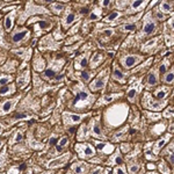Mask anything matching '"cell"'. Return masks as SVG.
Wrapping results in <instances>:
<instances>
[{
  "instance_id": "cell-1",
  "label": "cell",
  "mask_w": 174,
  "mask_h": 174,
  "mask_svg": "<svg viewBox=\"0 0 174 174\" xmlns=\"http://www.w3.org/2000/svg\"><path fill=\"white\" fill-rule=\"evenodd\" d=\"M93 100H94L93 95H91L87 91H85L84 88L79 87L78 92L76 94V99H74V102H73V107L84 108L85 107V105H86V107H90L91 103L93 102Z\"/></svg>"
},
{
  "instance_id": "cell-2",
  "label": "cell",
  "mask_w": 174,
  "mask_h": 174,
  "mask_svg": "<svg viewBox=\"0 0 174 174\" xmlns=\"http://www.w3.org/2000/svg\"><path fill=\"white\" fill-rule=\"evenodd\" d=\"M157 29V22L156 20L152 17L151 13H147L144 16V20H143V27L141 30V37H146L152 35Z\"/></svg>"
},
{
  "instance_id": "cell-3",
  "label": "cell",
  "mask_w": 174,
  "mask_h": 174,
  "mask_svg": "<svg viewBox=\"0 0 174 174\" xmlns=\"http://www.w3.org/2000/svg\"><path fill=\"white\" fill-rule=\"evenodd\" d=\"M144 60V57L142 55H137V54H128L122 56L120 58V63L121 65L129 70V68H133L134 66H136L137 64H139L141 62Z\"/></svg>"
},
{
  "instance_id": "cell-4",
  "label": "cell",
  "mask_w": 174,
  "mask_h": 174,
  "mask_svg": "<svg viewBox=\"0 0 174 174\" xmlns=\"http://www.w3.org/2000/svg\"><path fill=\"white\" fill-rule=\"evenodd\" d=\"M142 103H143V107L146 108V109H151V110H161L162 108L165 107L166 105V101L164 100H160V101H154L151 96V94L149 92H145L144 93V96H143V100H142Z\"/></svg>"
},
{
  "instance_id": "cell-5",
  "label": "cell",
  "mask_w": 174,
  "mask_h": 174,
  "mask_svg": "<svg viewBox=\"0 0 174 174\" xmlns=\"http://www.w3.org/2000/svg\"><path fill=\"white\" fill-rule=\"evenodd\" d=\"M107 79H108V70H105L101 73H99V76L90 84V90L92 92H98V91L102 90L106 86V84H107Z\"/></svg>"
},
{
  "instance_id": "cell-6",
  "label": "cell",
  "mask_w": 174,
  "mask_h": 174,
  "mask_svg": "<svg viewBox=\"0 0 174 174\" xmlns=\"http://www.w3.org/2000/svg\"><path fill=\"white\" fill-rule=\"evenodd\" d=\"M76 150L78 151V154L79 157L82 159H86V158H91L95 156L96 151L90 143H86V144H77L76 145Z\"/></svg>"
},
{
  "instance_id": "cell-7",
  "label": "cell",
  "mask_w": 174,
  "mask_h": 174,
  "mask_svg": "<svg viewBox=\"0 0 174 174\" xmlns=\"http://www.w3.org/2000/svg\"><path fill=\"white\" fill-rule=\"evenodd\" d=\"M29 34H30V31L26 28L15 29L14 33L12 34V36H11V41H12L13 44H21L22 42H25L29 37Z\"/></svg>"
},
{
  "instance_id": "cell-8",
  "label": "cell",
  "mask_w": 174,
  "mask_h": 174,
  "mask_svg": "<svg viewBox=\"0 0 174 174\" xmlns=\"http://www.w3.org/2000/svg\"><path fill=\"white\" fill-rule=\"evenodd\" d=\"M22 67L23 68H21V72L17 77V85H19L20 88H25L30 81V70H29V67L26 66V64H23Z\"/></svg>"
},
{
  "instance_id": "cell-9",
  "label": "cell",
  "mask_w": 174,
  "mask_h": 174,
  "mask_svg": "<svg viewBox=\"0 0 174 174\" xmlns=\"http://www.w3.org/2000/svg\"><path fill=\"white\" fill-rule=\"evenodd\" d=\"M85 114H72V113H65L63 119H64V123L67 125H74L78 124L79 122L82 121V119L85 117Z\"/></svg>"
},
{
  "instance_id": "cell-10",
  "label": "cell",
  "mask_w": 174,
  "mask_h": 174,
  "mask_svg": "<svg viewBox=\"0 0 174 174\" xmlns=\"http://www.w3.org/2000/svg\"><path fill=\"white\" fill-rule=\"evenodd\" d=\"M17 100H19V98H15V99H12V100H6V101H4V102L0 105V116L11 113L14 108H15V105H16Z\"/></svg>"
},
{
  "instance_id": "cell-11",
  "label": "cell",
  "mask_w": 174,
  "mask_h": 174,
  "mask_svg": "<svg viewBox=\"0 0 174 174\" xmlns=\"http://www.w3.org/2000/svg\"><path fill=\"white\" fill-rule=\"evenodd\" d=\"M150 0H133L131 4H130V7L129 9L127 11L128 14H134L136 12H139L141 9H143L145 6L147 5Z\"/></svg>"
},
{
  "instance_id": "cell-12",
  "label": "cell",
  "mask_w": 174,
  "mask_h": 174,
  "mask_svg": "<svg viewBox=\"0 0 174 174\" xmlns=\"http://www.w3.org/2000/svg\"><path fill=\"white\" fill-rule=\"evenodd\" d=\"M90 55H91V52H86V54H82L76 58V63H74L76 70H80V71L85 70V67L87 66V64L90 62Z\"/></svg>"
},
{
  "instance_id": "cell-13",
  "label": "cell",
  "mask_w": 174,
  "mask_h": 174,
  "mask_svg": "<svg viewBox=\"0 0 174 174\" xmlns=\"http://www.w3.org/2000/svg\"><path fill=\"white\" fill-rule=\"evenodd\" d=\"M143 88V86H142V84H141V80L138 81H135L134 84L130 86V88L128 90V93H127V96H128V99L130 100V101H133L135 102V100H136V96H137V94L138 92L141 91Z\"/></svg>"
},
{
  "instance_id": "cell-14",
  "label": "cell",
  "mask_w": 174,
  "mask_h": 174,
  "mask_svg": "<svg viewBox=\"0 0 174 174\" xmlns=\"http://www.w3.org/2000/svg\"><path fill=\"white\" fill-rule=\"evenodd\" d=\"M28 23H29V25H30V23H35V28H36V30H39V29H40V33H42V30H48V29H50V28H51V22H50V21L42 20V19H39V17L29 20V22H28Z\"/></svg>"
},
{
  "instance_id": "cell-15",
  "label": "cell",
  "mask_w": 174,
  "mask_h": 174,
  "mask_svg": "<svg viewBox=\"0 0 174 174\" xmlns=\"http://www.w3.org/2000/svg\"><path fill=\"white\" fill-rule=\"evenodd\" d=\"M113 79L119 82H122V84L127 81V74L121 70V67L116 63H114L113 65Z\"/></svg>"
},
{
  "instance_id": "cell-16",
  "label": "cell",
  "mask_w": 174,
  "mask_h": 174,
  "mask_svg": "<svg viewBox=\"0 0 174 174\" xmlns=\"http://www.w3.org/2000/svg\"><path fill=\"white\" fill-rule=\"evenodd\" d=\"M120 93L114 94H107V95H102L98 101H96V107H101V106H106L108 103L113 102L114 100H116L117 98H120Z\"/></svg>"
},
{
  "instance_id": "cell-17",
  "label": "cell",
  "mask_w": 174,
  "mask_h": 174,
  "mask_svg": "<svg viewBox=\"0 0 174 174\" xmlns=\"http://www.w3.org/2000/svg\"><path fill=\"white\" fill-rule=\"evenodd\" d=\"M63 65V62H57V63H55L52 64L51 66L49 67L44 73H43V78L44 79H47V80H49V79H52L55 76H56V73H57V71H59V67Z\"/></svg>"
},
{
  "instance_id": "cell-18",
  "label": "cell",
  "mask_w": 174,
  "mask_h": 174,
  "mask_svg": "<svg viewBox=\"0 0 174 174\" xmlns=\"http://www.w3.org/2000/svg\"><path fill=\"white\" fill-rule=\"evenodd\" d=\"M159 82V72L158 70H151L149 76H147V87L152 88L154 86H157Z\"/></svg>"
},
{
  "instance_id": "cell-19",
  "label": "cell",
  "mask_w": 174,
  "mask_h": 174,
  "mask_svg": "<svg viewBox=\"0 0 174 174\" xmlns=\"http://www.w3.org/2000/svg\"><path fill=\"white\" fill-rule=\"evenodd\" d=\"M33 67H34V70L37 71V72H42V71H44V68H45V62H44V59L39 55V52H36L35 56H34V59H33Z\"/></svg>"
},
{
  "instance_id": "cell-20",
  "label": "cell",
  "mask_w": 174,
  "mask_h": 174,
  "mask_svg": "<svg viewBox=\"0 0 174 174\" xmlns=\"http://www.w3.org/2000/svg\"><path fill=\"white\" fill-rule=\"evenodd\" d=\"M171 137H172V134H166L165 136H162L160 139H158V141L156 142L154 146H153V153H154V154H158V153H159V151H160L161 149L166 145L167 141H168Z\"/></svg>"
},
{
  "instance_id": "cell-21",
  "label": "cell",
  "mask_w": 174,
  "mask_h": 174,
  "mask_svg": "<svg viewBox=\"0 0 174 174\" xmlns=\"http://www.w3.org/2000/svg\"><path fill=\"white\" fill-rule=\"evenodd\" d=\"M76 20H77V16H76V14L73 13V12H66L65 14V16L63 17V27L67 29V28H70L74 22H76Z\"/></svg>"
},
{
  "instance_id": "cell-22",
  "label": "cell",
  "mask_w": 174,
  "mask_h": 174,
  "mask_svg": "<svg viewBox=\"0 0 174 174\" xmlns=\"http://www.w3.org/2000/svg\"><path fill=\"white\" fill-rule=\"evenodd\" d=\"M15 11L13 12H11L9 14H7L6 16H5V20H4V25H5V29L7 30V31H11L14 27V21H15Z\"/></svg>"
},
{
  "instance_id": "cell-23",
  "label": "cell",
  "mask_w": 174,
  "mask_h": 174,
  "mask_svg": "<svg viewBox=\"0 0 174 174\" xmlns=\"http://www.w3.org/2000/svg\"><path fill=\"white\" fill-rule=\"evenodd\" d=\"M91 130H92V135L95 136L96 138H105V136L102 134V130H101V127H100V123L96 120L92 121Z\"/></svg>"
},
{
  "instance_id": "cell-24",
  "label": "cell",
  "mask_w": 174,
  "mask_h": 174,
  "mask_svg": "<svg viewBox=\"0 0 174 174\" xmlns=\"http://www.w3.org/2000/svg\"><path fill=\"white\" fill-rule=\"evenodd\" d=\"M72 170L76 174H87L88 165H86L85 162H76L72 165Z\"/></svg>"
},
{
  "instance_id": "cell-25",
  "label": "cell",
  "mask_w": 174,
  "mask_h": 174,
  "mask_svg": "<svg viewBox=\"0 0 174 174\" xmlns=\"http://www.w3.org/2000/svg\"><path fill=\"white\" fill-rule=\"evenodd\" d=\"M159 11L162 14H172V12H173V4L167 1V0H164L159 5Z\"/></svg>"
},
{
  "instance_id": "cell-26",
  "label": "cell",
  "mask_w": 174,
  "mask_h": 174,
  "mask_svg": "<svg viewBox=\"0 0 174 174\" xmlns=\"http://www.w3.org/2000/svg\"><path fill=\"white\" fill-rule=\"evenodd\" d=\"M15 92V85L14 84H7V85H4L0 87V96H7V95H11Z\"/></svg>"
},
{
  "instance_id": "cell-27",
  "label": "cell",
  "mask_w": 174,
  "mask_h": 174,
  "mask_svg": "<svg viewBox=\"0 0 174 174\" xmlns=\"http://www.w3.org/2000/svg\"><path fill=\"white\" fill-rule=\"evenodd\" d=\"M122 15H123V13H121L119 11H113V12H110V13L108 14L107 16L103 19V22H105V23H111V22H114V21H117Z\"/></svg>"
},
{
  "instance_id": "cell-28",
  "label": "cell",
  "mask_w": 174,
  "mask_h": 174,
  "mask_svg": "<svg viewBox=\"0 0 174 174\" xmlns=\"http://www.w3.org/2000/svg\"><path fill=\"white\" fill-rule=\"evenodd\" d=\"M170 91H171V88H170V87L160 86L158 90H156V92H154V96H156L157 99H159V100H164V99L168 95Z\"/></svg>"
},
{
  "instance_id": "cell-29",
  "label": "cell",
  "mask_w": 174,
  "mask_h": 174,
  "mask_svg": "<svg viewBox=\"0 0 174 174\" xmlns=\"http://www.w3.org/2000/svg\"><path fill=\"white\" fill-rule=\"evenodd\" d=\"M120 29L123 33H135L136 29H137V23L136 22H128V23H124L120 27Z\"/></svg>"
},
{
  "instance_id": "cell-30",
  "label": "cell",
  "mask_w": 174,
  "mask_h": 174,
  "mask_svg": "<svg viewBox=\"0 0 174 174\" xmlns=\"http://www.w3.org/2000/svg\"><path fill=\"white\" fill-rule=\"evenodd\" d=\"M41 44L44 49H47L48 47H50V49H55L56 48V44H55V40L52 39V36H47L44 37L43 40L41 41Z\"/></svg>"
},
{
  "instance_id": "cell-31",
  "label": "cell",
  "mask_w": 174,
  "mask_h": 174,
  "mask_svg": "<svg viewBox=\"0 0 174 174\" xmlns=\"http://www.w3.org/2000/svg\"><path fill=\"white\" fill-rule=\"evenodd\" d=\"M90 60H91V67L95 68L100 63L103 62V56L101 54H99V52H95L93 55V57H92V59H90Z\"/></svg>"
},
{
  "instance_id": "cell-32",
  "label": "cell",
  "mask_w": 174,
  "mask_h": 174,
  "mask_svg": "<svg viewBox=\"0 0 174 174\" xmlns=\"http://www.w3.org/2000/svg\"><path fill=\"white\" fill-rule=\"evenodd\" d=\"M173 76H174V71L173 67H171L170 70H167L164 74V78H162V81L167 85H173Z\"/></svg>"
},
{
  "instance_id": "cell-33",
  "label": "cell",
  "mask_w": 174,
  "mask_h": 174,
  "mask_svg": "<svg viewBox=\"0 0 174 174\" xmlns=\"http://www.w3.org/2000/svg\"><path fill=\"white\" fill-rule=\"evenodd\" d=\"M159 40H160V37H154V39L149 40L146 43H144V45H143V50H144V51H150L151 49H153V48L157 45V43H158V41Z\"/></svg>"
},
{
  "instance_id": "cell-34",
  "label": "cell",
  "mask_w": 174,
  "mask_h": 174,
  "mask_svg": "<svg viewBox=\"0 0 174 174\" xmlns=\"http://www.w3.org/2000/svg\"><path fill=\"white\" fill-rule=\"evenodd\" d=\"M98 145V149L99 151H105V153H111L113 150H114V146L108 144V143H101V142H96L95 143Z\"/></svg>"
},
{
  "instance_id": "cell-35",
  "label": "cell",
  "mask_w": 174,
  "mask_h": 174,
  "mask_svg": "<svg viewBox=\"0 0 174 174\" xmlns=\"http://www.w3.org/2000/svg\"><path fill=\"white\" fill-rule=\"evenodd\" d=\"M121 162H122V157H121V152L119 150H116V152H115V156L113 154L110 158H109V160H108V164L109 165H120Z\"/></svg>"
},
{
  "instance_id": "cell-36",
  "label": "cell",
  "mask_w": 174,
  "mask_h": 174,
  "mask_svg": "<svg viewBox=\"0 0 174 174\" xmlns=\"http://www.w3.org/2000/svg\"><path fill=\"white\" fill-rule=\"evenodd\" d=\"M168 68H170V58L166 57V58H164V59L161 60V63L159 64L158 72H159V74H162V73H165Z\"/></svg>"
},
{
  "instance_id": "cell-37",
  "label": "cell",
  "mask_w": 174,
  "mask_h": 174,
  "mask_svg": "<svg viewBox=\"0 0 174 174\" xmlns=\"http://www.w3.org/2000/svg\"><path fill=\"white\" fill-rule=\"evenodd\" d=\"M101 14H102V9L100 7H95L93 11L90 13V20L94 21V20H99L101 17Z\"/></svg>"
},
{
  "instance_id": "cell-38",
  "label": "cell",
  "mask_w": 174,
  "mask_h": 174,
  "mask_svg": "<svg viewBox=\"0 0 174 174\" xmlns=\"http://www.w3.org/2000/svg\"><path fill=\"white\" fill-rule=\"evenodd\" d=\"M51 12L54 14H60L64 11V6L62 4H57V2H51Z\"/></svg>"
},
{
  "instance_id": "cell-39",
  "label": "cell",
  "mask_w": 174,
  "mask_h": 174,
  "mask_svg": "<svg viewBox=\"0 0 174 174\" xmlns=\"http://www.w3.org/2000/svg\"><path fill=\"white\" fill-rule=\"evenodd\" d=\"M11 81H13V76H11V74H2V76H0V87L4 86V85L9 84Z\"/></svg>"
},
{
  "instance_id": "cell-40",
  "label": "cell",
  "mask_w": 174,
  "mask_h": 174,
  "mask_svg": "<svg viewBox=\"0 0 174 174\" xmlns=\"http://www.w3.org/2000/svg\"><path fill=\"white\" fill-rule=\"evenodd\" d=\"M159 171H161V173L164 174H172V172H171V170H170V167L166 165V161L165 160H160V162H159Z\"/></svg>"
},
{
  "instance_id": "cell-41",
  "label": "cell",
  "mask_w": 174,
  "mask_h": 174,
  "mask_svg": "<svg viewBox=\"0 0 174 174\" xmlns=\"http://www.w3.org/2000/svg\"><path fill=\"white\" fill-rule=\"evenodd\" d=\"M139 164H136V162H130L128 165V171H129V174H137L138 171H139Z\"/></svg>"
},
{
  "instance_id": "cell-42",
  "label": "cell",
  "mask_w": 174,
  "mask_h": 174,
  "mask_svg": "<svg viewBox=\"0 0 174 174\" xmlns=\"http://www.w3.org/2000/svg\"><path fill=\"white\" fill-rule=\"evenodd\" d=\"M92 77H93V71H91V70H82V72H81V78L84 79V81L88 82V81L91 80Z\"/></svg>"
},
{
  "instance_id": "cell-43",
  "label": "cell",
  "mask_w": 174,
  "mask_h": 174,
  "mask_svg": "<svg viewBox=\"0 0 174 174\" xmlns=\"http://www.w3.org/2000/svg\"><path fill=\"white\" fill-rule=\"evenodd\" d=\"M22 138H23V130H17L16 134L14 135L13 139H11V144H15V143L21 142Z\"/></svg>"
},
{
  "instance_id": "cell-44",
  "label": "cell",
  "mask_w": 174,
  "mask_h": 174,
  "mask_svg": "<svg viewBox=\"0 0 174 174\" xmlns=\"http://www.w3.org/2000/svg\"><path fill=\"white\" fill-rule=\"evenodd\" d=\"M67 144H68V138H67V137H63V138L59 141V143L57 144V147H56L57 151H60L63 147L66 146Z\"/></svg>"
},
{
  "instance_id": "cell-45",
  "label": "cell",
  "mask_w": 174,
  "mask_h": 174,
  "mask_svg": "<svg viewBox=\"0 0 174 174\" xmlns=\"http://www.w3.org/2000/svg\"><path fill=\"white\" fill-rule=\"evenodd\" d=\"M114 174H128L127 170H125V166L124 165H119L117 167H115L114 170Z\"/></svg>"
},
{
  "instance_id": "cell-46",
  "label": "cell",
  "mask_w": 174,
  "mask_h": 174,
  "mask_svg": "<svg viewBox=\"0 0 174 174\" xmlns=\"http://www.w3.org/2000/svg\"><path fill=\"white\" fill-rule=\"evenodd\" d=\"M6 160H7V156H6V152H5V150L0 153V170H2L4 168V166H5V164H6Z\"/></svg>"
},
{
  "instance_id": "cell-47",
  "label": "cell",
  "mask_w": 174,
  "mask_h": 174,
  "mask_svg": "<svg viewBox=\"0 0 174 174\" xmlns=\"http://www.w3.org/2000/svg\"><path fill=\"white\" fill-rule=\"evenodd\" d=\"M66 157L67 156H63V157H60L59 159H57L56 161H58V162H55V164H50V167H57L58 165H62V164H64L65 160H66Z\"/></svg>"
},
{
  "instance_id": "cell-48",
  "label": "cell",
  "mask_w": 174,
  "mask_h": 174,
  "mask_svg": "<svg viewBox=\"0 0 174 174\" xmlns=\"http://www.w3.org/2000/svg\"><path fill=\"white\" fill-rule=\"evenodd\" d=\"M113 1H114V0H100V6H101L102 8H108V7L111 5Z\"/></svg>"
},
{
  "instance_id": "cell-49",
  "label": "cell",
  "mask_w": 174,
  "mask_h": 174,
  "mask_svg": "<svg viewBox=\"0 0 174 174\" xmlns=\"http://www.w3.org/2000/svg\"><path fill=\"white\" fill-rule=\"evenodd\" d=\"M164 116L165 117H167V119H172V116H173V107L171 106V107H168L166 110H165V113H164Z\"/></svg>"
},
{
  "instance_id": "cell-50",
  "label": "cell",
  "mask_w": 174,
  "mask_h": 174,
  "mask_svg": "<svg viewBox=\"0 0 174 174\" xmlns=\"http://www.w3.org/2000/svg\"><path fill=\"white\" fill-rule=\"evenodd\" d=\"M170 153H173V143H171L168 146L166 147V150L162 152L164 156H167V154H170Z\"/></svg>"
},
{
  "instance_id": "cell-51",
  "label": "cell",
  "mask_w": 174,
  "mask_h": 174,
  "mask_svg": "<svg viewBox=\"0 0 174 174\" xmlns=\"http://www.w3.org/2000/svg\"><path fill=\"white\" fill-rule=\"evenodd\" d=\"M103 31V35L105 36H107V37H110L111 35H114V29H111V28H107V29H105V30H102Z\"/></svg>"
},
{
  "instance_id": "cell-52",
  "label": "cell",
  "mask_w": 174,
  "mask_h": 174,
  "mask_svg": "<svg viewBox=\"0 0 174 174\" xmlns=\"http://www.w3.org/2000/svg\"><path fill=\"white\" fill-rule=\"evenodd\" d=\"M156 14H157V16H158V20H160V21H162V20H164V14L161 13L159 9L156 12Z\"/></svg>"
},
{
  "instance_id": "cell-53",
  "label": "cell",
  "mask_w": 174,
  "mask_h": 174,
  "mask_svg": "<svg viewBox=\"0 0 174 174\" xmlns=\"http://www.w3.org/2000/svg\"><path fill=\"white\" fill-rule=\"evenodd\" d=\"M56 142H57V138L56 137H51L49 139V145H54V144H56Z\"/></svg>"
},
{
  "instance_id": "cell-54",
  "label": "cell",
  "mask_w": 174,
  "mask_h": 174,
  "mask_svg": "<svg viewBox=\"0 0 174 174\" xmlns=\"http://www.w3.org/2000/svg\"><path fill=\"white\" fill-rule=\"evenodd\" d=\"M100 173H101V168H96V170H94L92 174H100Z\"/></svg>"
},
{
  "instance_id": "cell-55",
  "label": "cell",
  "mask_w": 174,
  "mask_h": 174,
  "mask_svg": "<svg viewBox=\"0 0 174 174\" xmlns=\"http://www.w3.org/2000/svg\"><path fill=\"white\" fill-rule=\"evenodd\" d=\"M5 142H6L5 139H0V149H1V147L5 145Z\"/></svg>"
},
{
  "instance_id": "cell-56",
  "label": "cell",
  "mask_w": 174,
  "mask_h": 174,
  "mask_svg": "<svg viewBox=\"0 0 174 174\" xmlns=\"http://www.w3.org/2000/svg\"><path fill=\"white\" fill-rule=\"evenodd\" d=\"M147 167H149V168H150V170H151V168H152V170H153V168H154V166H153V165H151V164H150V165H149V166H147Z\"/></svg>"
},
{
  "instance_id": "cell-57",
  "label": "cell",
  "mask_w": 174,
  "mask_h": 174,
  "mask_svg": "<svg viewBox=\"0 0 174 174\" xmlns=\"http://www.w3.org/2000/svg\"><path fill=\"white\" fill-rule=\"evenodd\" d=\"M58 1H62V2H66V1H70V0H58Z\"/></svg>"
},
{
  "instance_id": "cell-58",
  "label": "cell",
  "mask_w": 174,
  "mask_h": 174,
  "mask_svg": "<svg viewBox=\"0 0 174 174\" xmlns=\"http://www.w3.org/2000/svg\"><path fill=\"white\" fill-rule=\"evenodd\" d=\"M43 174H49V173H43Z\"/></svg>"
},
{
  "instance_id": "cell-59",
  "label": "cell",
  "mask_w": 174,
  "mask_h": 174,
  "mask_svg": "<svg viewBox=\"0 0 174 174\" xmlns=\"http://www.w3.org/2000/svg\"><path fill=\"white\" fill-rule=\"evenodd\" d=\"M147 174H152V173H147Z\"/></svg>"
}]
</instances>
